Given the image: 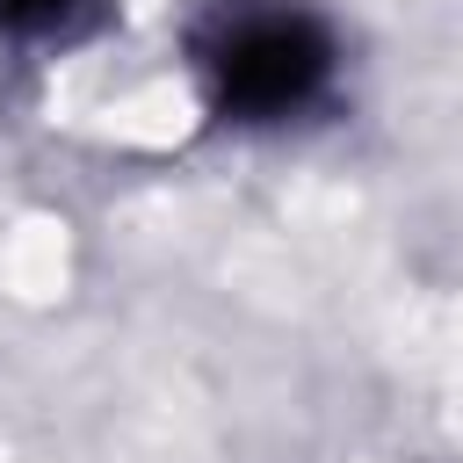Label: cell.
Wrapping results in <instances>:
<instances>
[{"label": "cell", "mask_w": 463, "mask_h": 463, "mask_svg": "<svg viewBox=\"0 0 463 463\" xmlns=\"http://www.w3.org/2000/svg\"><path fill=\"white\" fill-rule=\"evenodd\" d=\"M188 87L224 130H289L340 87V29L311 0H210L181 43Z\"/></svg>", "instance_id": "obj_1"}, {"label": "cell", "mask_w": 463, "mask_h": 463, "mask_svg": "<svg viewBox=\"0 0 463 463\" xmlns=\"http://www.w3.org/2000/svg\"><path fill=\"white\" fill-rule=\"evenodd\" d=\"M80 7H87V0H0V36H14V43H43V36L72 29Z\"/></svg>", "instance_id": "obj_2"}]
</instances>
